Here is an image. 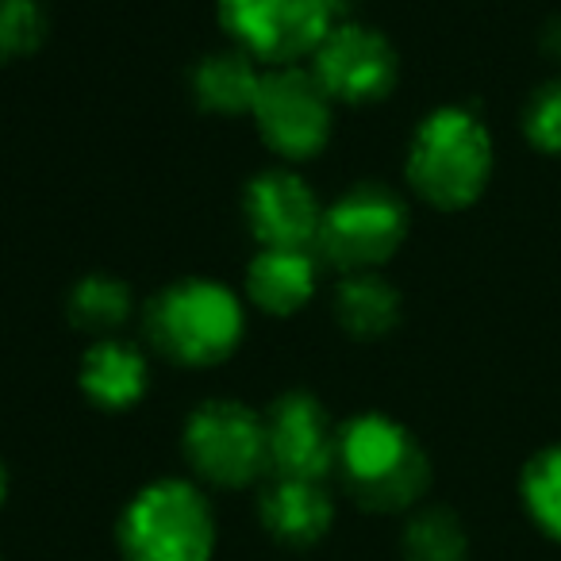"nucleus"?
I'll use <instances>...</instances> for the list:
<instances>
[{"instance_id":"f257e3e1","label":"nucleus","mask_w":561,"mask_h":561,"mask_svg":"<svg viewBox=\"0 0 561 561\" xmlns=\"http://www.w3.org/2000/svg\"><path fill=\"white\" fill-rule=\"evenodd\" d=\"M492 173V139L466 108H438L420 124L408 150V181L435 208H466Z\"/></svg>"},{"instance_id":"f03ea898","label":"nucleus","mask_w":561,"mask_h":561,"mask_svg":"<svg viewBox=\"0 0 561 561\" xmlns=\"http://www.w3.org/2000/svg\"><path fill=\"white\" fill-rule=\"evenodd\" d=\"M339 469L358 504L374 512L415 504L431 481L427 454L385 415H358L339 431Z\"/></svg>"},{"instance_id":"7ed1b4c3","label":"nucleus","mask_w":561,"mask_h":561,"mask_svg":"<svg viewBox=\"0 0 561 561\" xmlns=\"http://www.w3.org/2000/svg\"><path fill=\"white\" fill-rule=\"evenodd\" d=\"M147 335L181 366H211L242 339L239 297L216 280L188 277L158 293L147 308Z\"/></svg>"},{"instance_id":"20e7f679","label":"nucleus","mask_w":561,"mask_h":561,"mask_svg":"<svg viewBox=\"0 0 561 561\" xmlns=\"http://www.w3.org/2000/svg\"><path fill=\"white\" fill-rule=\"evenodd\" d=\"M127 561H208L216 546L208 500L185 481H158L127 504L119 519Z\"/></svg>"},{"instance_id":"39448f33","label":"nucleus","mask_w":561,"mask_h":561,"mask_svg":"<svg viewBox=\"0 0 561 561\" xmlns=\"http://www.w3.org/2000/svg\"><path fill=\"white\" fill-rule=\"evenodd\" d=\"M408 234V208L392 188L362 181L343 193L320 224V254L343 273H362L389 262Z\"/></svg>"},{"instance_id":"423d86ee","label":"nucleus","mask_w":561,"mask_h":561,"mask_svg":"<svg viewBox=\"0 0 561 561\" xmlns=\"http://www.w3.org/2000/svg\"><path fill=\"white\" fill-rule=\"evenodd\" d=\"M185 454L204 481L242 489L270 469L265 420L234 400H208L188 415Z\"/></svg>"},{"instance_id":"0eeeda50","label":"nucleus","mask_w":561,"mask_h":561,"mask_svg":"<svg viewBox=\"0 0 561 561\" xmlns=\"http://www.w3.org/2000/svg\"><path fill=\"white\" fill-rule=\"evenodd\" d=\"M219 20L239 50L270 66L316 55L335 27L331 0H219Z\"/></svg>"},{"instance_id":"6e6552de","label":"nucleus","mask_w":561,"mask_h":561,"mask_svg":"<svg viewBox=\"0 0 561 561\" xmlns=\"http://www.w3.org/2000/svg\"><path fill=\"white\" fill-rule=\"evenodd\" d=\"M250 112L262 139L285 158H312L331 139V96L316 73L300 66H273L262 73Z\"/></svg>"},{"instance_id":"1a4fd4ad","label":"nucleus","mask_w":561,"mask_h":561,"mask_svg":"<svg viewBox=\"0 0 561 561\" xmlns=\"http://www.w3.org/2000/svg\"><path fill=\"white\" fill-rule=\"evenodd\" d=\"M312 73L331 101H381L397 85V50L381 32L366 24H335L312 55Z\"/></svg>"},{"instance_id":"9d476101","label":"nucleus","mask_w":561,"mask_h":561,"mask_svg":"<svg viewBox=\"0 0 561 561\" xmlns=\"http://www.w3.org/2000/svg\"><path fill=\"white\" fill-rule=\"evenodd\" d=\"M270 469L280 477L323 481L339 466V431L323 404L308 392H285L265 412Z\"/></svg>"},{"instance_id":"9b49d317","label":"nucleus","mask_w":561,"mask_h":561,"mask_svg":"<svg viewBox=\"0 0 561 561\" xmlns=\"http://www.w3.org/2000/svg\"><path fill=\"white\" fill-rule=\"evenodd\" d=\"M247 219L250 231L257 234L262 247L277 250H305L308 242L320 239L323 208L316 193L289 170L257 173L247 188Z\"/></svg>"},{"instance_id":"f8f14e48","label":"nucleus","mask_w":561,"mask_h":561,"mask_svg":"<svg viewBox=\"0 0 561 561\" xmlns=\"http://www.w3.org/2000/svg\"><path fill=\"white\" fill-rule=\"evenodd\" d=\"M262 523L277 542L308 546L331 527V500L320 481L277 477L262 496Z\"/></svg>"},{"instance_id":"ddd939ff","label":"nucleus","mask_w":561,"mask_h":561,"mask_svg":"<svg viewBox=\"0 0 561 561\" xmlns=\"http://www.w3.org/2000/svg\"><path fill=\"white\" fill-rule=\"evenodd\" d=\"M247 293L262 312L273 316L300 312L316 293V262L305 250L262 247V254L250 262Z\"/></svg>"},{"instance_id":"4468645a","label":"nucleus","mask_w":561,"mask_h":561,"mask_svg":"<svg viewBox=\"0 0 561 561\" xmlns=\"http://www.w3.org/2000/svg\"><path fill=\"white\" fill-rule=\"evenodd\" d=\"M81 389L101 408H131L147 392V362L135 346L101 339L81 358Z\"/></svg>"},{"instance_id":"2eb2a0df","label":"nucleus","mask_w":561,"mask_h":561,"mask_svg":"<svg viewBox=\"0 0 561 561\" xmlns=\"http://www.w3.org/2000/svg\"><path fill=\"white\" fill-rule=\"evenodd\" d=\"M335 316L346 335L354 339H381L400 320V293L374 270L346 273L335 297Z\"/></svg>"},{"instance_id":"dca6fc26","label":"nucleus","mask_w":561,"mask_h":561,"mask_svg":"<svg viewBox=\"0 0 561 561\" xmlns=\"http://www.w3.org/2000/svg\"><path fill=\"white\" fill-rule=\"evenodd\" d=\"M257 85H262V73H257L254 58L239 47L208 55L193 73V93L201 101V108L219 112V116L254 108Z\"/></svg>"},{"instance_id":"f3484780","label":"nucleus","mask_w":561,"mask_h":561,"mask_svg":"<svg viewBox=\"0 0 561 561\" xmlns=\"http://www.w3.org/2000/svg\"><path fill=\"white\" fill-rule=\"evenodd\" d=\"M127 316H131V289L116 277L93 273V277L78 280V289L70 293L73 328L89 331V335H108Z\"/></svg>"},{"instance_id":"a211bd4d","label":"nucleus","mask_w":561,"mask_h":561,"mask_svg":"<svg viewBox=\"0 0 561 561\" xmlns=\"http://www.w3.org/2000/svg\"><path fill=\"white\" fill-rule=\"evenodd\" d=\"M466 527L446 507H427L404 530V561H466Z\"/></svg>"},{"instance_id":"6ab92c4d","label":"nucleus","mask_w":561,"mask_h":561,"mask_svg":"<svg viewBox=\"0 0 561 561\" xmlns=\"http://www.w3.org/2000/svg\"><path fill=\"white\" fill-rule=\"evenodd\" d=\"M523 504L530 519L561 542V443L535 454L523 469Z\"/></svg>"},{"instance_id":"aec40b11","label":"nucleus","mask_w":561,"mask_h":561,"mask_svg":"<svg viewBox=\"0 0 561 561\" xmlns=\"http://www.w3.org/2000/svg\"><path fill=\"white\" fill-rule=\"evenodd\" d=\"M47 12L39 0H0V62H16L43 47Z\"/></svg>"},{"instance_id":"412c9836","label":"nucleus","mask_w":561,"mask_h":561,"mask_svg":"<svg viewBox=\"0 0 561 561\" xmlns=\"http://www.w3.org/2000/svg\"><path fill=\"white\" fill-rule=\"evenodd\" d=\"M523 131L546 154H561V78L542 85L523 112Z\"/></svg>"},{"instance_id":"4be33fe9","label":"nucleus","mask_w":561,"mask_h":561,"mask_svg":"<svg viewBox=\"0 0 561 561\" xmlns=\"http://www.w3.org/2000/svg\"><path fill=\"white\" fill-rule=\"evenodd\" d=\"M542 47H546V55H550V58H558V62H561V20H553V24L546 27V39H542Z\"/></svg>"},{"instance_id":"5701e85b","label":"nucleus","mask_w":561,"mask_h":561,"mask_svg":"<svg viewBox=\"0 0 561 561\" xmlns=\"http://www.w3.org/2000/svg\"><path fill=\"white\" fill-rule=\"evenodd\" d=\"M4 492H9V473H4V461H0V504H4Z\"/></svg>"}]
</instances>
